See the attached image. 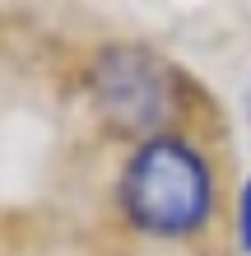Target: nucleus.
Segmentation results:
<instances>
[{"mask_svg":"<svg viewBox=\"0 0 251 256\" xmlns=\"http://www.w3.org/2000/svg\"><path fill=\"white\" fill-rule=\"evenodd\" d=\"M116 205H121V219L144 238H163V242L200 238L219 205L214 163L191 135H149L130 149L121 168Z\"/></svg>","mask_w":251,"mask_h":256,"instance_id":"nucleus-1","label":"nucleus"},{"mask_svg":"<svg viewBox=\"0 0 251 256\" xmlns=\"http://www.w3.org/2000/svg\"><path fill=\"white\" fill-rule=\"evenodd\" d=\"M88 102L98 108L102 126L130 140L163 135L177 116V74L154 47L112 42L88 61Z\"/></svg>","mask_w":251,"mask_h":256,"instance_id":"nucleus-2","label":"nucleus"},{"mask_svg":"<svg viewBox=\"0 0 251 256\" xmlns=\"http://www.w3.org/2000/svg\"><path fill=\"white\" fill-rule=\"evenodd\" d=\"M238 242L251 256V177H247L242 191H238Z\"/></svg>","mask_w":251,"mask_h":256,"instance_id":"nucleus-3","label":"nucleus"}]
</instances>
